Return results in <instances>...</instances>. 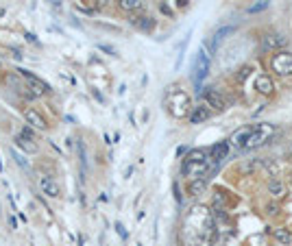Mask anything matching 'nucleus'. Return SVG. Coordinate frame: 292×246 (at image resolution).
<instances>
[{"label":"nucleus","mask_w":292,"mask_h":246,"mask_svg":"<svg viewBox=\"0 0 292 246\" xmlns=\"http://www.w3.org/2000/svg\"><path fill=\"white\" fill-rule=\"evenodd\" d=\"M209 168H212V157L207 155V150L194 148V150H190V153H187L185 159H183L181 174L187 176V179H199V176L207 174Z\"/></svg>","instance_id":"nucleus-1"},{"label":"nucleus","mask_w":292,"mask_h":246,"mask_svg":"<svg viewBox=\"0 0 292 246\" xmlns=\"http://www.w3.org/2000/svg\"><path fill=\"white\" fill-rule=\"evenodd\" d=\"M275 127L273 124H255L253 127V133L251 137H248V142L244 144V150H253V148H260L261 144H266V142L270 140V135H273Z\"/></svg>","instance_id":"nucleus-2"},{"label":"nucleus","mask_w":292,"mask_h":246,"mask_svg":"<svg viewBox=\"0 0 292 246\" xmlns=\"http://www.w3.org/2000/svg\"><path fill=\"white\" fill-rule=\"evenodd\" d=\"M270 70L279 76H290L292 74V53L290 50H279L270 59Z\"/></svg>","instance_id":"nucleus-3"},{"label":"nucleus","mask_w":292,"mask_h":246,"mask_svg":"<svg viewBox=\"0 0 292 246\" xmlns=\"http://www.w3.org/2000/svg\"><path fill=\"white\" fill-rule=\"evenodd\" d=\"M166 105H168V109H170L172 116L183 118V116L187 114V109H190V98H187L183 92H170Z\"/></svg>","instance_id":"nucleus-4"},{"label":"nucleus","mask_w":292,"mask_h":246,"mask_svg":"<svg viewBox=\"0 0 292 246\" xmlns=\"http://www.w3.org/2000/svg\"><path fill=\"white\" fill-rule=\"evenodd\" d=\"M20 76H22V81L26 83V89H33V94H37V96H46V94L52 92L50 85H48L44 79H39L37 74H33V72L20 70Z\"/></svg>","instance_id":"nucleus-5"},{"label":"nucleus","mask_w":292,"mask_h":246,"mask_svg":"<svg viewBox=\"0 0 292 246\" xmlns=\"http://www.w3.org/2000/svg\"><path fill=\"white\" fill-rule=\"evenodd\" d=\"M200 96H203V102H205V105H207L212 111H225V109H227V101H225V96H222L218 89L209 87V89H205Z\"/></svg>","instance_id":"nucleus-6"},{"label":"nucleus","mask_w":292,"mask_h":246,"mask_svg":"<svg viewBox=\"0 0 292 246\" xmlns=\"http://www.w3.org/2000/svg\"><path fill=\"white\" fill-rule=\"evenodd\" d=\"M39 189L44 196L48 198H61V188L50 174H42L39 176Z\"/></svg>","instance_id":"nucleus-7"},{"label":"nucleus","mask_w":292,"mask_h":246,"mask_svg":"<svg viewBox=\"0 0 292 246\" xmlns=\"http://www.w3.org/2000/svg\"><path fill=\"white\" fill-rule=\"evenodd\" d=\"M207 72H209V55L205 53V48H200L199 57H196V61H194V81L196 83H200V81L207 76Z\"/></svg>","instance_id":"nucleus-8"},{"label":"nucleus","mask_w":292,"mask_h":246,"mask_svg":"<svg viewBox=\"0 0 292 246\" xmlns=\"http://www.w3.org/2000/svg\"><path fill=\"white\" fill-rule=\"evenodd\" d=\"M24 122L29 124V127L37 129V131H46V129H48L46 118H44V116L39 114L37 109H33V107H29V109L24 111Z\"/></svg>","instance_id":"nucleus-9"},{"label":"nucleus","mask_w":292,"mask_h":246,"mask_svg":"<svg viewBox=\"0 0 292 246\" xmlns=\"http://www.w3.org/2000/svg\"><path fill=\"white\" fill-rule=\"evenodd\" d=\"M286 44V37L279 35V33H268V35L261 37V50L264 53H270V50H277Z\"/></svg>","instance_id":"nucleus-10"},{"label":"nucleus","mask_w":292,"mask_h":246,"mask_svg":"<svg viewBox=\"0 0 292 246\" xmlns=\"http://www.w3.org/2000/svg\"><path fill=\"white\" fill-rule=\"evenodd\" d=\"M212 118V109H209L207 105H199V107H192V111L187 114V120H190V124H200L205 122V120Z\"/></svg>","instance_id":"nucleus-11"},{"label":"nucleus","mask_w":292,"mask_h":246,"mask_svg":"<svg viewBox=\"0 0 292 246\" xmlns=\"http://www.w3.org/2000/svg\"><path fill=\"white\" fill-rule=\"evenodd\" d=\"M13 142H15V146H17L20 150H24V155H33V153H37V150H39V146L35 144L33 137L24 135V133L15 135V137H13Z\"/></svg>","instance_id":"nucleus-12"},{"label":"nucleus","mask_w":292,"mask_h":246,"mask_svg":"<svg viewBox=\"0 0 292 246\" xmlns=\"http://www.w3.org/2000/svg\"><path fill=\"white\" fill-rule=\"evenodd\" d=\"M255 127V124H253ZM253 127H242L238 129V131H233V135L229 137V144H233L235 148H244V144L248 142V137H251L253 133Z\"/></svg>","instance_id":"nucleus-13"},{"label":"nucleus","mask_w":292,"mask_h":246,"mask_svg":"<svg viewBox=\"0 0 292 246\" xmlns=\"http://www.w3.org/2000/svg\"><path fill=\"white\" fill-rule=\"evenodd\" d=\"M255 89L261 94V96H270L275 92V85H273V79L266 74H260L255 79Z\"/></svg>","instance_id":"nucleus-14"},{"label":"nucleus","mask_w":292,"mask_h":246,"mask_svg":"<svg viewBox=\"0 0 292 246\" xmlns=\"http://www.w3.org/2000/svg\"><path fill=\"white\" fill-rule=\"evenodd\" d=\"M212 161H222V159L227 157V153H229V142H218V144H214L212 146Z\"/></svg>","instance_id":"nucleus-15"},{"label":"nucleus","mask_w":292,"mask_h":246,"mask_svg":"<svg viewBox=\"0 0 292 246\" xmlns=\"http://www.w3.org/2000/svg\"><path fill=\"white\" fill-rule=\"evenodd\" d=\"M131 22H133V27H138L139 31H146V33H151L153 29H155V20H153L151 15H139V18H133Z\"/></svg>","instance_id":"nucleus-16"},{"label":"nucleus","mask_w":292,"mask_h":246,"mask_svg":"<svg viewBox=\"0 0 292 246\" xmlns=\"http://www.w3.org/2000/svg\"><path fill=\"white\" fill-rule=\"evenodd\" d=\"M205 188H207V181H205L203 176H199V179H192L190 185H187V194H190V196H199V194H203Z\"/></svg>","instance_id":"nucleus-17"},{"label":"nucleus","mask_w":292,"mask_h":246,"mask_svg":"<svg viewBox=\"0 0 292 246\" xmlns=\"http://www.w3.org/2000/svg\"><path fill=\"white\" fill-rule=\"evenodd\" d=\"M116 5L126 14H133V11L142 9V0H116Z\"/></svg>","instance_id":"nucleus-18"},{"label":"nucleus","mask_w":292,"mask_h":246,"mask_svg":"<svg viewBox=\"0 0 292 246\" xmlns=\"http://www.w3.org/2000/svg\"><path fill=\"white\" fill-rule=\"evenodd\" d=\"M233 31H235L233 27H222L220 31L214 33V37H212V50H214V53H216V48H218V42L225 40V35H229V33H233Z\"/></svg>","instance_id":"nucleus-19"},{"label":"nucleus","mask_w":292,"mask_h":246,"mask_svg":"<svg viewBox=\"0 0 292 246\" xmlns=\"http://www.w3.org/2000/svg\"><path fill=\"white\" fill-rule=\"evenodd\" d=\"M273 237L277 242H281V244H292V233L288 231V229H275Z\"/></svg>","instance_id":"nucleus-20"},{"label":"nucleus","mask_w":292,"mask_h":246,"mask_svg":"<svg viewBox=\"0 0 292 246\" xmlns=\"http://www.w3.org/2000/svg\"><path fill=\"white\" fill-rule=\"evenodd\" d=\"M268 192L275 194V196H283V192H286V188H283L279 181H270L268 183Z\"/></svg>","instance_id":"nucleus-21"},{"label":"nucleus","mask_w":292,"mask_h":246,"mask_svg":"<svg viewBox=\"0 0 292 246\" xmlns=\"http://www.w3.org/2000/svg\"><path fill=\"white\" fill-rule=\"evenodd\" d=\"M266 7H268V0H260V2H257V5L248 7V14H260V11H264Z\"/></svg>","instance_id":"nucleus-22"},{"label":"nucleus","mask_w":292,"mask_h":246,"mask_svg":"<svg viewBox=\"0 0 292 246\" xmlns=\"http://www.w3.org/2000/svg\"><path fill=\"white\" fill-rule=\"evenodd\" d=\"M253 72V66H244V68H240V74H238V83H242L244 79H246L248 74Z\"/></svg>","instance_id":"nucleus-23"},{"label":"nucleus","mask_w":292,"mask_h":246,"mask_svg":"<svg viewBox=\"0 0 292 246\" xmlns=\"http://www.w3.org/2000/svg\"><path fill=\"white\" fill-rule=\"evenodd\" d=\"M107 5H109V0H92V7H94L96 11H103Z\"/></svg>","instance_id":"nucleus-24"},{"label":"nucleus","mask_w":292,"mask_h":246,"mask_svg":"<svg viewBox=\"0 0 292 246\" xmlns=\"http://www.w3.org/2000/svg\"><path fill=\"white\" fill-rule=\"evenodd\" d=\"M13 157H15V161L20 163L22 168H29V161H26V157H22L20 153H15V150H13Z\"/></svg>","instance_id":"nucleus-25"},{"label":"nucleus","mask_w":292,"mask_h":246,"mask_svg":"<svg viewBox=\"0 0 292 246\" xmlns=\"http://www.w3.org/2000/svg\"><path fill=\"white\" fill-rule=\"evenodd\" d=\"M260 166H261V161H255V159H253V161H248L246 166L242 168V170H244V172H251V170H255V168H260Z\"/></svg>","instance_id":"nucleus-26"},{"label":"nucleus","mask_w":292,"mask_h":246,"mask_svg":"<svg viewBox=\"0 0 292 246\" xmlns=\"http://www.w3.org/2000/svg\"><path fill=\"white\" fill-rule=\"evenodd\" d=\"M225 201H227V198H225V194H222V192H218L216 196H214V205H225Z\"/></svg>","instance_id":"nucleus-27"},{"label":"nucleus","mask_w":292,"mask_h":246,"mask_svg":"<svg viewBox=\"0 0 292 246\" xmlns=\"http://www.w3.org/2000/svg\"><path fill=\"white\" fill-rule=\"evenodd\" d=\"M277 211H279L277 205H268V214H277Z\"/></svg>","instance_id":"nucleus-28"},{"label":"nucleus","mask_w":292,"mask_h":246,"mask_svg":"<svg viewBox=\"0 0 292 246\" xmlns=\"http://www.w3.org/2000/svg\"><path fill=\"white\" fill-rule=\"evenodd\" d=\"M116 229H118V233H120V235H122V237H124V235H126V233H124V229H122V224H116Z\"/></svg>","instance_id":"nucleus-29"},{"label":"nucleus","mask_w":292,"mask_h":246,"mask_svg":"<svg viewBox=\"0 0 292 246\" xmlns=\"http://www.w3.org/2000/svg\"><path fill=\"white\" fill-rule=\"evenodd\" d=\"M187 5V0H177V7H185Z\"/></svg>","instance_id":"nucleus-30"},{"label":"nucleus","mask_w":292,"mask_h":246,"mask_svg":"<svg viewBox=\"0 0 292 246\" xmlns=\"http://www.w3.org/2000/svg\"><path fill=\"white\" fill-rule=\"evenodd\" d=\"M288 153H290V155H292V142H290V148H288Z\"/></svg>","instance_id":"nucleus-31"},{"label":"nucleus","mask_w":292,"mask_h":246,"mask_svg":"<svg viewBox=\"0 0 292 246\" xmlns=\"http://www.w3.org/2000/svg\"><path fill=\"white\" fill-rule=\"evenodd\" d=\"M0 170H2V159H0Z\"/></svg>","instance_id":"nucleus-32"}]
</instances>
